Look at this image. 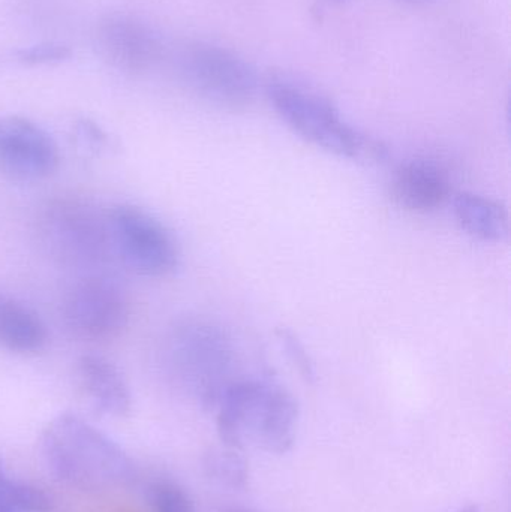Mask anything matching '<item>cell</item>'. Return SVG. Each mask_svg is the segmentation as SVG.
<instances>
[{
	"instance_id": "6da1fadb",
	"label": "cell",
	"mask_w": 511,
	"mask_h": 512,
	"mask_svg": "<svg viewBox=\"0 0 511 512\" xmlns=\"http://www.w3.org/2000/svg\"><path fill=\"white\" fill-rule=\"evenodd\" d=\"M41 450L60 483L101 493L134 483V460L110 436L74 412H63L42 430Z\"/></svg>"
},
{
	"instance_id": "7a4b0ae2",
	"label": "cell",
	"mask_w": 511,
	"mask_h": 512,
	"mask_svg": "<svg viewBox=\"0 0 511 512\" xmlns=\"http://www.w3.org/2000/svg\"><path fill=\"white\" fill-rule=\"evenodd\" d=\"M218 433L225 447L291 450L299 427V406L290 391L264 379H237L219 399Z\"/></svg>"
},
{
	"instance_id": "3957f363",
	"label": "cell",
	"mask_w": 511,
	"mask_h": 512,
	"mask_svg": "<svg viewBox=\"0 0 511 512\" xmlns=\"http://www.w3.org/2000/svg\"><path fill=\"white\" fill-rule=\"evenodd\" d=\"M266 95L282 122L318 149L353 161H381L386 147L351 126L341 111L314 87L276 74L266 81Z\"/></svg>"
},
{
	"instance_id": "277c9868",
	"label": "cell",
	"mask_w": 511,
	"mask_h": 512,
	"mask_svg": "<svg viewBox=\"0 0 511 512\" xmlns=\"http://www.w3.org/2000/svg\"><path fill=\"white\" fill-rule=\"evenodd\" d=\"M173 378L204 406H216L234 370V351L227 331L213 322L192 319L177 325L165 348Z\"/></svg>"
},
{
	"instance_id": "5b68a950",
	"label": "cell",
	"mask_w": 511,
	"mask_h": 512,
	"mask_svg": "<svg viewBox=\"0 0 511 512\" xmlns=\"http://www.w3.org/2000/svg\"><path fill=\"white\" fill-rule=\"evenodd\" d=\"M38 237L44 251L63 267H102L113 258L107 215L78 198L48 201L38 218Z\"/></svg>"
},
{
	"instance_id": "8992f818",
	"label": "cell",
	"mask_w": 511,
	"mask_h": 512,
	"mask_svg": "<svg viewBox=\"0 0 511 512\" xmlns=\"http://www.w3.org/2000/svg\"><path fill=\"white\" fill-rule=\"evenodd\" d=\"M180 72L198 96L224 110H245L260 89V78L248 60L209 42H195L183 50Z\"/></svg>"
},
{
	"instance_id": "52a82bcc",
	"label": "cell",
	"mask_w": 511,
	"mask_h": 512,
	"mask_svg": "<svg viewBox=\"0 0 511 512\" xmlns=\"http://www.w3.org/2000/svg\"><path fill=\"white\" fill-rule=\"evenodd\" d=\"M111 249L129 270L165 277L179 267V246L167 227L146 210L120 204L107 213Z\"/></svg>"
},
{
	"instance_id": "ba28073f",
	"label": "cell",
	"mask_w": 511,
	"mask_h": 512,
	"mask_svg": "<svg viewBox=\"0 0 511 512\" xmlns=\"http://www.w3.org/2000/svg\"><path fill=\"white\" fill-rule=\"evenodd\" d=\"M131 304L128 295L108 277H83L71 286L62 304L66 330L83 342H108L128 327Z\"/></svg>"
},
{
	"instance_id": "9c48e42d",
	"label": "cell",
	"mask_w": 511,
	"mask_h": 512,
	"mask_svg": "<svg viewBox=\"0 0 511 512\" xmlns=\"http://www.w3.org/2000/svg\"><path fill=\"white\" fill-rule=\"evenodd\" d=\"M59 164V147L45 129L26 117L0 116V174L39 182L53 176Z\"/></svg>"
},
{
	"instance_id": "30bf717a",
	"label": "cell",
	"mask_w": 511,
	"mask_h": 512,
	"mask_svg": "<svg viewBox=\"0 0 511 512\" xmlns=\"http://www.w3.org/2000/svg\"><path fill=\"white\" fill-rule=\"evenodd\" d=\"M390 194L396 206L407 212L429 213L449 201L452 185L440 165L429 161H411L396 170Z\"/></svg>"
},
{
	"instance_id": "8fae6325",
	"label": "cell",
	"mask_w": 511,
	"mask_h": 512,
	"mask_svg": "<svg viewBox=\"0 0 511 512\" xmlns=\"http://www.w3.org/2000/svg\"><path fill=\"white\" fill-rule=\"evenodd\" d=\"M75 375L78 387L96 411L116 418L131 412V390L113 361L102 355H81L75 363Z\"/></svg>"
},
{
	"instance_id": "7c38bea8",
	"label": "cell",
	"mask_w": 511,
	"mask_h": 512,
	"mask_svg": "<svg viewBox=\"0 0 511 512\" xmlns=\"http://www.w3.org/2000/svg\"><path fill=\"white\" fill-rule=\"evenodd\" d=\"M99 42L105 57L126 71H143L158 59L159 45L155 33L141 21L113 17L104 23Z\"/></svg>"
},
{
	"instance_id": "4fadbf2b",
	"label": "cell",
	"mask_w": 511,
	"mask_h": 512,
	"mask_svg": "<svg viewBox=\"0 0 511 512\" xmlns=\"http://www.w3.org/2000/svg\"><path fill=\"white\" fill-rule=\"evenodd\" d=\"M47 343V327L38 313L17 298L0 294V346L30 355L41 352Z\"/></svg>"
},
{
	"instance_id": "5bb4252c",
	"label": "cell",
	"mask_w": 511,
	"mask_h": 512,
	"mask_svg": "<svg viewBox=\"0 0 511 512\" xmlns=\"http://www.w3.org/2000/svg\"><path fill=\"white\" fill-rule=\"evenodd\" d=\"M453 212L459 227L474 239L500 243L509 237V213L491 198L464 192L453 200Z\"/></svg>"
},
{
	"instance_id": "9a60e30c",
	"label": "cell",
	"mask_w": 511,
	"mask_h": 512,
	"mask_svg": "<svg viewBox=\"0 0 511 512\" xmlns=\"http://www.w3.org/2000/svg\"><path fill=\"white\" fill-rule=\"evenodd\" d=\"M207 471L210 477L230 489L239 490L248 486V462L242 451L236 448L225 447L224 450L213 451L207 460Z\"/></svg>"
},
{
	"instance_id": "2e32d148",
	"label": "cell",
	"mask_w": 511,
	"mask_h": 512,
	"mask_svg": "<svg viewBox=\"0 0 511 512\" xmlns=\"http://www.w3.org/2000/svg\"><path fill=\"white\" fill-rule=\"evenodd\" d=\"M146 499L153 512H197L189 493L179 484L164 478L147 484Z\"/></svg>"
},
{
	"instance_id": "e0dca14e",
	"label": "cell",
	"mask_w": 511,
	"mask_h": 512,
	"mask_svg": "<svg viewBox=\"0 0 511 512\" xmlns=\"http://www.w3.org/2000/svg\"><path fill=\"white\" fill-rule=\"evenodd\" d=\"M71 56L68 45L60 42H44V44L30 45L21 48L17 53L18 60L27 65H51L60 63Z\"/></svg>"
},
{
	"instance_id": "ac0fdd59",
	"label": "cell",
	"mask_w": 511,
	"mask_h": 512,
	"mask_svg": "<svg viewBox=\"0 0 511 512\" xmlns=\"http://www.w3.org/2000/svg\"><path fill=\"white\" fill-rule=\"evenodd\" d=\"M0 512H17L14 508L9 507L2 498H0Z\"/></svg>"
},
{
	"instance_id": "d6986e66",
	"label": "cell",
	"mask_w": 511,
	"mask_h": 512,
	"mask_svg": "<svg viewBox=\"0 0 511 512\" xmlns=\"http://www.w3.org/2000/svg\"><path fill=\"white\" fill-rule=\"evenodd\" d=\"M410 2L422 3V2H429V0H410Z\"/></svg>"
},
{
	"instance_id": "ffe728a7",
	"label": "cell",
	"mask_w": 511,
	"mask_h": 512,
	"mask_svg": "<svg viewBox=\"0 0 511 512\" xmlns=\"http://www.w3.org/2000/svg\"><path fill=\"white\" fill-rule=\"evenodd\" d=\"M230 512H252V511H248V510H233V511H230Z\"/></svg>"
},
{
	"instance_id": "44dd1931",
	"label": "cell",
	"mask_w": 511,
	"mask_h": 512,
	"mask_svg": "<svg viewBox=\"0 0 511 512\" xmlns=\"http://www.w3.org/2000/svg\"><path fill=\"white\" fill-rule=\"evenodd\" d=\"M329 2H339V0H329Z\"/></svg>"
}]
</instances>
